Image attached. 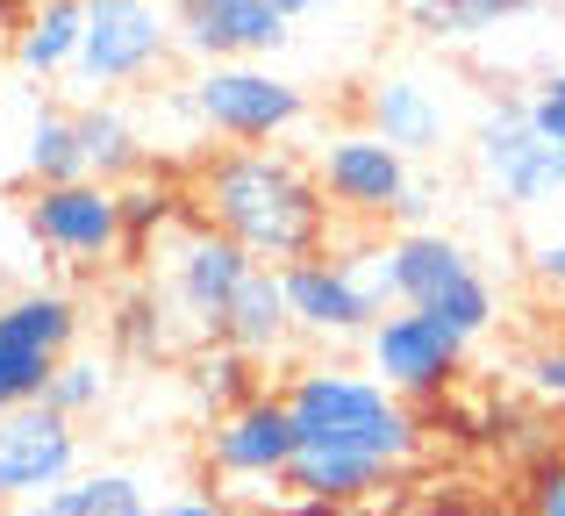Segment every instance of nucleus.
Listing matches in <instances>:
<instances>
[{
    "mask_svg": "<svg viewBox=\"0 0 565 516\" xmlns=\"http://www.w3.org/2000/svg\"><path fill=\"white\" fill-rule=\"evenodd\" d=\"M151 516H230V503H215V495H172V503H158Z\"/></svg>",
    "mask_w": 565,
    "mask_h": 516,
    "instance_id": "nucleus-32",
    "label": "nucleus"
},
{
    "mask_svg": "<svg viewBox=\"0 0 565 516\" xmlns=\"http://www.w3.org/2000/svg\"><path fill=\"white\" fill-rule=\"evenodd\" d=\"M0 516H57V503H51V495H36V503H8Z\"/></svg>",
    "mask_w": 565,
    "mask_h": 516,
    "instance_id": "nucleus-35",
    "label": "nucleus"
},
{
    "mask_svg": "<svg viewBox=\"0 0 565 516\" xmlns=\"http://www.w3.org/2000/svg\"><path fill=\"white\" fill-rule=\"evenodd\" d=\"M186 388H193V402H201L207 417H230V409H244L250 394H265V380H258V359H250V351L207 337V345L186 351Z\"/></svg>",
    "mask_w": 565,
    "mask_h": 516,
    "instance_id": "nucleus-22",
    "label": "nucleus"
},
{
    "mask_svg": "<svg viewBox=\"0 0 565 516\" xmlns=\"http://www.w3.org/2000/svg\"><path fill=\"white\" fill-rule=\"evenodd\" d=\"M530 388H537L544 402H565V345H544L537 359H530Z\"/></svg>",
    "mask_w": 565,
    "mask_h": 516,
    "instance_id": "nucleus-29",
    "label": "nucleus"
},
{
    "mask_svg": "<svg viewBox=\"0 0 565 516\" xmlns=\"http://www.w3.org/2000/svg\"><path fill=\"white\" fill-rule=\"evenodd\" d=\"M294 308H287V280H279V265H250V280L236 287L230 316H222V345L250 351V359H279V351L294 345Z\"/></svg>",
    "mask_w": 565,
    "mask_h": 516,
    "instance_id": "nucleus-18",
    "label": "nucleus"
},
{
    "mask_svg": "<svg viewBox=\"0 0 565 516\" xmlns=\"http://www.w3.org/2000/svg\"><path fill=\"white\" fill-rule=\"evenodd\" d=\"M472 166H480V180L494 187L509 209H544V201L565 194V151L537 137L523 101L487 108V123L472 129Z\"/></svg>",
    "mask_w": 565,
    "mask_h": 516,
    "instance_id": "nucleus-10",
    "label": "nucleus"
},
{
    "mask_svg": "<svg viewBox=\"0 0 565 516\" xmlns=\"http://www.w3.org/2000/svg\"><path fill=\"white\" fill-rule=\"evenodd\" d=\"M287 14H330V8H351V0H279Z\"/></svg>",
    "mask_w": 565,
    "mask_h": 516,
    "instance_id": "nucleus-34",
    "label": "nucleus"
},
{
    "mask_svg": "<svg viewBox=\"0 0 565 516\" xmlns=\"http://www.w3.org/2000/svg\"><path fill=\"white\" fill-rule=\"evenodd\" d=\"M0 302H8V287H0Z\"/></svg>",
    "mask_w": 565,
    "mask_h": 516,
    "instance_id": "nucleus-37",
    "label": "nucleus"
},
{
    "mask_svg": "<svg viewBox=\"0 0 565 516\" xmlns=\"http://www.w3.org/2000/svg\"><path fill=\"white\" fill-rule=\"evenodd\" d=\"M166 316H172L166 294H158V287H137L122 308H115V345H122L129 359H158V351H172Z\"/></svg>",
    "mask_w": 565,
    "mask_h": 516,
    "instance_id": "nucleus-26",
    "label": "nucleus"
},
{
    "mask_svg": "<svg viewBox=\"0 0 565 516\" xmlns=\"http://www.w3.org/2000/svg\"><path fill=\"white\" fill-rule=\"evenodd\" d=\"M79 151H86V180H108V187L151 172V166H143L137 123H129L108 94H100V101H79Z\"/></svg>",
    "mask_w": 565,
    "mask_h": 516,
    "instance_id": "nucleus-20",
    "label": "nucleus"
},
{
    "mask_svg": "<svg viewBox=\"0 0 565 516\" xmlns=\"http://www.w3.org/2000/svg\"><path fill=\"white\" fill-rule=\"evenodd\" d=\"M523 516H565V445H544L523 481Z\"/></svg>",
    "mask_w": 565,
    "mask_h": 516,
    "instance_id": "nucleus-27",
    "label": "nucleus"
},
{
    "mask_svg": "<svg viewBox=\"0 0 565 516\" xmlns=\"http://www.w3.org/2000/svg\"><path fill=\"white\" fill-rule=\"evenodd\" d=\"M122 194V238H129V252H143V244H158L172 223H180V187L172 180H158V172H137V180H122L115 187Z\"/></svg>",
    "mask_w": 565,
    "mask_h": 516,
    "instance_id": "nucleus-24",
    "label": "nucleus"
},
{
    "mask_svg": "<svg viewBox=\"0 0 565 516\" xmlns=\"http://www.w3.org/2000/svg\"><path fill=\"white\" fill-rule=\"evenodd\" d=\"M294 14L279 0H180L172 29L180 51H193L201 65H230V57H273L294 36Z\"/></svg>",
    "mask_w": 565,
    "mask_h": 516,
    "instance_id": "nucleus-14",
    "label": "nucleus"
},
{
    "mask_svg": "<svg viewBox=\"0 0 565 516\" xmlns=\"http://www.w3.org/2000/svg\"><path fill=\"white\" fill-rule=\"evenodd\" d=\"M365 129L386 137L394 151L423 158V151H444V129H451V115H444V101L429 94L415 72H380L373 86H365Z\"/></svg>",
    "mask_w": 565,
    "mask_h": 516,
    "instance_id": "nucleus-16",
    "label": "nucleus"
},
{
    "mask_svg": "<svg viewBox=\"0 0 565 516\" xmlns=\"http://www.w3.org/2000/svg\"><path fill=\"white\" fill-rule=\"evenodd\" d=\"M186 115L222 144H279L287 129L308 123V94H301V80L273 72L265 57H230V65L193 72Z\"/></svg>",
    "mask_w": 565,
    "mask_h": 516,
    "instance_id": "nucleus-3",
    "label": "nucleus"
},
{
    "mask_svg": "<svg viewBox=\"0 0 565 516\" xmlns=\"http://www.w3.org/2000/svg\"><path fill=\"white\" fill-rule=\"evenodd\" d=\"M79 36H86V0H36L22 22L8 29V65L22 80H72L79 65Z\"/></svg>",
    "mask_w": 565,
    "mask_h": 516,
    "instance_id": "nucleus-17",
    "label": "nucleus"
},
{
    "mask_svg": "<svg viewBox=\"0 0 565 516\" xmlns=\"http://www.w3.org/2000/svg\"><path fill=\"white\" fill-rule=\"evenodd\" d=\"M523 108H530V123H537V137L565 151V72H552V80H537V94H530Z\"/></svg>",
    "mask_w": 565,
    "mask_h": 516,
    "instance_id": "nucleus-28",
    "label": "nucleus"
},
{
    "mask_svg": "<svg viewBox=\"0 0 565 516\" xmlns=\"http://www.w3.org/2000/svg\"><path fill=\"white\" fill-rule=\"evenodd\" d=\"M22 230L43 244L57 265L100 273L129 252L122 238V194L108 180H65V187H29L22 201Z\"/></svg>",
    "mask_w": 565,
    "mask_h": 516,
    "instance_id": "nucleus-6",
    "label": "nucleus"
},
{
    "mask_svg": "<svg viewBox=\"0 0 565 516\" xmlns=\"http://www.w3.org/2000/svg\"><path fill=\"white\" fill-rule=\"evenodd\" d=\"M193 209L201 223H215L222 238H236L258 265H294L330 252L337 209L322 194L316 166H301L279 144H230L201 166L193 180Z\"/></svg>",
    "mask_w": 565,
    "mask_h": 516,
    "instance_id": "nucleus-1",
    "label": "nucleus"
},
{
    "mask_svg": "<svg viewBox=\"0 0 565 516\" xmlns=\"http://www.w3.org/2000/svg\"><path fill=\"white\" fill-rule=\"evenodd\" d=\"M373 273H380V294L401 308H429L444 287H458L466 273H480L472 252L444 230H394V238L373 252Z\"/></svg>",
    "mask_w": 565,
    "mask_h": 516,
    "instance_id": "nucleus-15",
    "label": "nucleus"
},
{
    "mask_svg": "<svg viewBox=\"0 0 565 516\" xmlns=\"http://www.w3.org/2000/svg\"><path fill=\"white\" fill-rule=\"evenodd\" d=\"M287 516H344L337 503H316V495H287Z\"/></svg>",
    "mask_w": 565,
    "mask_h": 516,
    "instance_id": "nucleus-33",
    "label": "nucleus"
},
{
    "mask_svg": "<svg viewBox=\"0 0 565 516\" xmlns=\"http://www.w3.org/2000/svg\"><path fill=\"white\" fill-rule=\"evenodd\" d=\"M22 172H29V187L86 180L79 108H65V101H36V108H29V129H22Z\"/></svg>",
    "mask_w": 565,
    "mask_h": 516,
    "instance_id": "nucleus-19",
    "label": "nucleus"
},
{
    "mask_svg": "<svg viewBox=\"0 0 565 516\" xmlns=\"http://www.w3.org/2000/svg\"><path fill=\"white\" fill-rule=\"evenodd\" d=\"M537 8L544 0H401L408 29L429 36V43H480V36H494L501 22L537 14Z\"/></svg>",
    "mask_w": 565,
    "mask_h": 516,
    "instance_id": "nucleus-21",
    "label": "nucleus"
},
{
    "mask_svg": "<svg viewBox=\"0 0 565 516\" xmlns=\"http://www.w3.org/2000/svg\"><path fill=\"white\" fill-rule=\"evenodd\" d=\"M250 259L236 238H222L215 223H186L180 238H172V252H166V302H172V316L193 330V345H207V337H222V316H230V302H236V287L250 280Z\"/></svg>",
    "mask_w": 565,
    "mask_h": 516,
    "instance_id": "nucleus-7",
    "label": "nucleus"
},
{
    "mask_svg": "<svg viewBox=\"0 0 565 516\" xmlns=\"http://www.w3.org/2000/svg\"><path fill=\"white\" fill-rule=\"evenodd\" d=\"M365 373L386 380L401 402H423V394H444L458 373H466V337L451 323L423 316V308H386V316L365 330Z\"/></svg>",
    "mask_w": 565,
    "mask_h": 516,
    "instance_id": "nucleus-9",
    "label": "nucleus"
},
{
    "mask_svg": "<svg viewBox=\"0 0 565 516\" xmlns=\"http://www.w3.org/2000/svg\"><path fill=\"white\" fill-rule=\"evenodd\" d=\"M172 51H180V29H172V14L158 0H86V36H79L72 86L86 101L122 94V86L151 80Z\"/></svg>",
    "mask_w": 565,
    "mask_h": 516,
    "instance_id": "nucleus-4",
    "label": "nucleus"
},
{
    "mask_svg": "<svg viewBox=\"0 0 565 516\" xmlns=\"http://www.w3.org/2000/svg\"><path fill=\"white\" fill-rule=\"evenodd\" d=\"M279 280H287V308H294V330H301V337H330V345H337V337H365L386 316L373 259L316 252V259L279 265Z\"/></svg>",
    "mask_w": 565,
    "mask_h": 516,
    "instance_id": "nucleus-8",
    "label": "nucleus"
},
{
    "mask_svg": "<svg viewBox=\"0 0 565 516\" xmlns=\"http://www.w3.org/2000/svg\"><path fill=\"white\" fill-rule=\"evenodd\" d=\"M65 351H79V302L65 287H14L0 302V417L43 402Z\"/></svg>",
    "mask_w": 565,
    "mask_h": 516,
    "instance_id": "nucleus-5",
    "label": "nucleus"
},
{
    "mask_svg": "<svg viewBox=\"0 0 565 516\" xmlns=\"http://www.w3.org/2000/svg\"><path fill=\"white\" fill-rule=\"evenodd\" d=\"M230 516H250V509H230Z\"/></svg>",
    "mask_w": 565,
    "mask_h": 516,
    "instance_id": "nucleus-36",
    "label": "nucleus"
},
{
    "mask_svg": "<svg viewBox=\"0 0 565 516\" xmlns=\"http://www.w3.org/2000/svg\"><path fill=\"white\" fill-rule=\"evenodd\" d=\"M51 503H57V516H151L158 509L143 495V481L122 474V466H79Z\"/></svg>",
    "mask_w": 565,
    "mask_h": 516,
    "instance_id": "nucleus-23",
    "label": "nucleus"
},
{
    "mask_svg": "<svg viewBox=\"0 0 565 516\" xmlns=\"http://www.w3.org/2000/svg\"><path fill=\"white\" fill-rule=\"evenodd\" d=\"M86 460V438L72 417H57L51 402H29L0 417V509L57 495Z\"/></svg>",
    "mask_w": 565,
    "mask_h": 516,
    "instance_id": "nucleus-11",
    "label": "nucleus"
},
{
    "mask_svg": "<svg viewBox=\"0 0 565 516\" xmlns=\"http://www.w3.org/2000/svg\"><path fill=\"white\" fill-rule=\"evenodd\" d=\"M279 394H287V417L308 452H351V460H373L380 474H401L423 452V431H415L408 402L386 380L359 373V366L316 359L301 373H287Z\"/></svg>",
    "mask_w": 565,
    "mask_h": 516,
    "instance_id": "nucleus-2",
    "label": "nucleus"
},
{
    "mask_svg": "<svg viewBox=\"0 0 565 516\" xmlns=\"http://www.w3.org/2000/svg\"><path fill=\"white\" fill-rule=\"evenodd\" d=\"M294 452H301V431L287 417V394H250L244 409L230 417H207V438H201V460L215 481H287Z\"/></svg>",
    "mask_w": 565,
    "mask_h": 516,
    "instance_id": "nucleus-13",
    "label": "nucleus"
},
{
    "mask_svg": "<svg viewBox=\"0 0 565 516\" xmlns=\"http://www.w3.org/2000/svg\"><path fill=\"white\" fill-rule=\"evenodd\" d=\"M108 388H115V373H108V359H100V351H65V359H57V373H51V388H43V402H51L57 417L86 423L100 402H108Z\"/></svg>",
    "mask_w": 565,
    "mask_h": 516,
    "instance_id": "nucleus-25",
    "label": "nucleus"
},
{
    "mask_svg": "<svg viewBox=\"0 0 565 516\" xmlns=\"http://www.w3.org/2000/svg\"><path fill=\"white\" fill-rule=\"evenodd\" d=\"M429 209H437V194H429V187L415 180L408 194L394 201V215H386V223H394V230H429Z\"/></svg>",
    "mask_w": 565,
    "mask_h": 516,
    "instance_id": "nucleus-30",
    "label": "nucleus"
},
{
    "mask_svg": "<svg viewBox=\"0 0 565 516\" xmlns=\"http://www.w3.org/2000/svg\"><path fill=\"white\" fill-rule=\"evenodd\" d=\"M316 180H322V194H330L337 215L386 223L394 201L415 187V166H408V151H394L386 137H373V129H337V137H322V151H316Z\"/></svg>",
    "mask_w": 565,
    "mask_h": 516,
    "instance_id": "nucleus-12",
    "label": "nucleus"
},
{
    "mask_svg": "<svg viewBox=\"0 0 565 516\" xmlns=\"http://www.w3.org/2000/svg\"><path fill=\"white\" fill-rule=\"evenodd\" d=\"M530 273H537L552 294H565V238H544L537 252H530Z\"/></svg>",
    "mask_w": 565,
    "mask_h": 516,
    "instance_id": "nucleus-31",
    "label": "nucleus"
}]
</instances>
